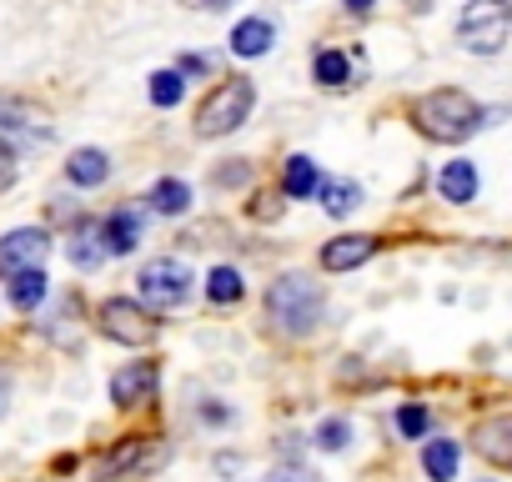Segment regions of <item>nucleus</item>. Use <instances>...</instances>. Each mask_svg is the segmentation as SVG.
I'll return each mask as SVG.
<instances>
[{
    "mask_svg": "<svg viewBox=\"0 0 512 482\" xmlns=\"http://www.w3.org/2000/svg\"><path fill=\"white\" fill-rule=\"evenodd\" d=\"M477 452L487 457V462H497V467H512V412L507 417H487L482 427H477Z\"/></svg>",
    "mask_w": 512,
    "mask_h": 482,
    "instance_id": "10",
    "label": "nucleus"
},
{
    "mask_svg": "<svg viewBox=\"0 0 512 482\" xmlns=\"http://www.w3.org/2000/svg\"><path fill=\"white\" fill-rule=\"evenodd\" d=\"M422 467H427V477H437V482H447L452 472H457V442H427V452H422Z\"/></svg>",
    "mask_w": 512,
    "mask_h": 482,
    "instance_id": "17",
    "label": "nucleus"
},
{
    "mask_svg": "<svg viewBox=\"0 0 512 482\" xmlns=\"http://www.w3.org/2000/svg\"><path fill=\"white\" fill-rule=\"evenodd\" d=\"M101 257H106V247H96V236H76V241H71V262H76L81 272H91Z\"/></svg>",
    "mask_w": 512,
    "mask_h": 482,
    "instance_id": "23",
    "label": "nucleus"
},
{
    "mask_svg": "<svg viewBox=\"0 0 512 482\" xmlns=\"http://www.w3.org/2000/svg\"><path fill=\"white\" fill-rule=\"evenodd\" d=\"M272 41H277V31H272L267 21H256V16L231 31V51H236V56H267Z\"/></svg>",
    "mask_w": 512,
    "mask_h": 482,
    "instance_id": "12",
    "label": "nucleus"
},
{
    "mask_svg": "<svg viewBox=\"0 0 512 482\" xmlns=\"http://www.w3.org/2000/svg\"><path fill=\"white\" fill-rule=\"evenodd\" d=\"M377 0H347V11H372Z\"/></svg>",
    "mask_w": 512,
    "mask_h": 482,
    "instance_id": "32",
    "label": "nucleus"
},
{
    "mask_svg": "<svg viewBox=\"0 0 512 482\" xmlns=\"http://www.w3.org/2000/svg\"><path fill=\"white\" fill-rule=\"evenodd\" d=\"M186 6H201V11H221L226 0H186Z\"/></svg>",
    "mask_w": 512,
    "mask_h": 482,
    "instance_id": "31",
    "label": "nucleus"
},
{
    "mask_svg": "<svg viewBox=\"0 0 512 482\" xmlns=\"http://www.w3.org/2000/svg\"><path fill=\"white\" fill-rule=\"evenodd\" d=\"M136 236H141V221L131 216V211H116L111 221H106V252H116V257H126L131 247H136Z\"/></svg>",
    "mask_w": 512,
    "mask_h": 482,
    "instance_id": "15",
    "label": "nucleus"
},
{
    "mask_svg": "<svg viewBox=\"0 0 512 482\" xmlns=\"http://www.w3.org/2000/svg\"><path fill=\"white\" fill-rule=\"evenodd\" d=\"M216 181H221V186H231V181H246V166H226V171H216Z\"/></svg>",
    "mask_w": 512,
    "mask_h": 482,
    "instance_id": "28",
    "label": "nucleus"
},
{
    "mask_svg": "<svg viewBox=\"0 0 512 482\" xmlns=\"http://www.w3.org/2000/svg\"><path fill=\"white\" fill-rule=\"evenodd\" d=\"M317 81L322 86H342L347 81V56L342 51H322L317 56Z\"/></svg>",
    "mask_w": 512,
    "mask_h": 482,
    "instance_id": "22",
    "label": "nucleus"
},
{
    "mask_svg": "<svg viewBox=\"0 0 512 482\" xmlns=\"http://www.w3.org/2000/svg\"><path fill=\"white\" fill-rule=\"evenodd\" d=\"M66 176H71L76 186H101V181L111 176V161H106V151L86 146V151H76V156L66 161Z\"/></svg>",
    "mask_w": 512,
    "mask_h": 482,
    "instance_id": "13",
    "label": "nucleus"
},
{
    "mask_svg": "<svg viewBox=\"0 0 512 482\" xmlns=\"http://www.w3.org/2000/svg\"><path fill=\"white\" fill-rule=\"evenodd\" d=\"M206 71H211L206 56H181V76H206Z\"/></svg>",
    "mask_w": 512,
    "mask_h": 482,
    "instance_id": "26",
    "label": "nucleus"
},
{
    "mask_svg": "<svg viewBox=\"0 0 512 482\" xmlns=\"http://www.w3.org/2000/svg\"><path fill=\"white\" fill-rule=\"evenodd\" d=\"M267 482H312V477H302V472H272Z\"/></svg>",
    "mask_w": 512,
    "mask_h": 482,
    "instance_id": "29",
    "label": "nucleus"
},
{
    "mask_svg": "<svg viewBox=\"0 0 512 482\" xmlns=\"http://www.w3.org/2000/svg\"><path fill=\"white\" fill-rule=\"evenodd\" d=\"M372 252H377L372 236H337V241H327V247H322V267H327V272H352V267H362Z\"/></svg>",
    "mask_w": 512,
    "mask_h": 482,
    "instance_id": "9",
    "label": "nucleus"
},
{
    "mask_svg": "<svg viewBox=\"0 0 512 482\" xmlns=\"http://www.w3.org/2000/svg\"><path fill=\"white\" fill-rule=\"evenodd\" d=\"M156 362H131V367H121L116 377H111V402L116 407H136V402H146L151 392H156Z\"/></svg>",
    "mask_w": 512,
    "mask_h": 482,
    "instance_id": "8",
    "label": "nucleus"
},
{
    "mask_svg": "<svg viewBox=\"0 0 512 482\" xmlns=\"http://www.w3.org/2000/svg\"><path fill=\"white\" fill-rule=\"evenodd\" d=\"M507 31H512V6L507 0H472V6H462V16H457V41L467 51H477V56L502 51Z\"/></svg>",
    "mask_w": 512,
    "mask_h": 482,
    "instance_id": "2",
    "label": "nucleus"
},
{
    "mask_svg": "<svg viewBox=\"0 0 512 482\" xmlns=\"http://www.w3.org/2000/svg\"><path fill=\"white\" fill-rule=\"evenodd\" d=\"M251 101H256L251 81H221V86L201 101V111H196V136H206V141L231 136V131L251 116Z\"/></svg>",
    "mask_w": 512,
    "mask_h": 482,
    "instance_id": "3",
    "label": "nucleus"
},
{
    "mask_svg": "<svg viewBox=\"0 0 512 482\" xmlns=\"http://www.w3.org/2000/svg\"><path fill=\"white\" fill-rule=\"evenodd\" d=\"M101 332L116 337V342H126V347H146V342L156 337V322H151L146 307H136V302H126V297H111V302L101 307Z\"/></svg>",
    "mask_w": 512,
    "mask_h": 482,
    "instance_id": "6",
    "label": "nucleus"
},
{
    "mask_svg": "<svg viewBox=\"0 0 512 482\" xmlns=\"http://www.w3.org/2000/svg\"><path fill=\"white\" fill-rule=\"evenodd\" d=\"M322 186V176H317V161H307V156H292L287 161V196H312Z\"/></svg>",
    "mask_w": 512,
    "mask_h": 482,
    "instance_id": "18",
    "label": "nucleus"
},
{
    "mask_svg": "<svg viewBox=\"0 0 512 482\" xmlns=\"http://www.w3.org/2000/svg\"><path fill=\"white\" fill-rule=\"evenodd\" d=\"M437 186H442V196H447V201H457V206H462V201H472V196H477V166H472V161H447V166H442V176H437Z\"/></svg>",
    "mask_w": 512,
    "mask_h": 482,
    "instance_id": "11",
    "label": "nucleus"
},
{
    "mask_svg": "<svg viewBox=\"0 0 512 482\" xmlns=\"http://www.w3.org/2000/svg\"><path fill=\"white\" fill-rule=\"evenodd\" d=\"M46 297V272L41 267H26L11 277V307H36Z\"/></svg>",
    "mask_w": 512,
    "mask_h": 482,
    "instance_id": "16",
    "label": "nucleus"
},
{
    "mask_svg": "<svg viewBox=\"0 0 512 482\" xmlns=\"http://www.w3.org/2000/svg\"><path fill=\"white\" fill-rule=\"evenodd\" d=\"M46 252H51V236H46L41 226H21V231H11V236H0V272L16 277V272H26V267H41Z\"/></svg>",
    "mask_w": 512,
    "mask_h": 482,
    "instance_id": "7",
    "label": "nucleus"
},
{
    "mask_svg": "<svg viewBox=\"0 0 512 482\" xmlns=\"http://www.w3.org/2000/svg\"><path fill=\"white\" fill-rule=\"evenodd\" d=\"M181 96H186V76H181V71L151 76V101H156V106H181Z\"/></svg>",
    "mask_w": 512,
    "mask_h": 482,
    "instance_id": "21",
    "label": "nucleus"
},
{
    "mask_svg": "<svg viewBox=\"0 0 512 482\" xmlns=\"http://www.w3.org/2000/svg\"><path fill=\"white\" fill-rule=\"evenodd\" d=\"M397 427H402V437H422L427 432V407H402L397 412Z\"/></svg>",
    "mask_w": 512,
    "mask_h": 482,
    "instance_id": "25",
    "label": "nucleus"
},
{
    "mask_svg": "<svg viewBox=\"0 0 512 482\" xmlns=\"http://www.w3.org/2000/svg\"><path fill=\"white\" fill-rule=\"evenodd\" d=\"M347 437H352V432H347V422H342V417H332V422H322V427H317V442H322L327 452H342V447H347Z\"/></svg>",
    "mask_w": 512,
    "mask_h": 482,
    "instance_id": "24",
    "label": "nucleus"
},
{
    "mask_svg": "<svg viewBox=\"0 0 512 482\" xmlns=\"http://www.w3.org/2000/svg\"><path fill=\"white\" fill-rule=\"evenodd\" d=\"M241 292H246V282H241V272H231V267H216V272L206 277V297H211V302H241Z\"/></svg>",
    "mask_w": 512,
    "mask_h": 482,
    "instance_id": "20",
    "label": "nucleus"
},
{
    "mask_svg": "<svg viewBox=\"0 0 512 482\" xmlns=\"http://www.w3.org/2000/svg\"><path fill=\"white\" fill-rule=\"evenodd\" d=\"M412 121H417L427 136H437V141H467V136L482 126V106H477L467 91L442 86V91H427V96L412 101Z\"/></svg>",
    "mask_w": 512,
    "mask_h": 482,
    "instance_id": "1",
    "label": "nucleus"
},
{
    "mask_svg": "<svg viewBox=\"0 0 512 482\" xmlns=\"http://www.w3.org/2000/svg\"><path fill=\"white\" fill-rule=\"evenodd\" d=\"M151 206H156V211H166V216H181V211L191 206V191H186V181H156V191H151Z\"/></svg>",
    "mask_w": 512,
    "mask_h": 482,
    "instance_id": "19",
    "label": "nucleus"
},
{
    "mask_svg": "<svg viewBox=\"0 0 512 482\" xmlns=\"http://www.w3.org/2000/svg\"><path fill=\"white\" fill-rule=\"evenodd\" d=\"M267 307H272V317L287 327V332H307L312 322H317V312H322V287L312 282V277H282V282H272V292H267Z\"/></svg>",
    "mask_w": 512,
    "mask_h": 482,
    "instance_id": "4",
    "label": "nucleus"
},
{
    "mask_svg": "<svg viewBox=\"0 0 512 482\" xmlns=\"http://www.w3.org/2000/svg\"><path fill=\"white\" fill-rule=\"evenodd\" d=\"M6 402H11V377L0 372V412H6Z\"/></svg>",
    "mask_w": 512,
    "mask_h": 482,
    "instance_id": "30",
    "label": "nucleus"
},
{
    "mask_svg": "<svg viewBox=\"0 0 512 482\" xmlns=\"http://www.w3.org/2000/svg\"><path fill=\"white\" fill-rule=\"evenodd\" d=\"M11 176H16V161H11V151H6V146H0V186H6Z\"/></svg>",
    "mask_w": 512,
    "mask_h": 482,
    "instance_id": "27",
    "label": "nucleus"
},
{
    "mask_svg": "<svg viewBox=\"0 0 512 482\" xmlns=\"http://www.w3.org/2000/svg\"><path fill=\"white\" fill-rule=\"evenodd\" d=\"M317 191H322V206H327L332 216H352V211L362 206V186H357V181H342V176H332V181H322Z\"/></svg>",
    "mask_w": 512,
    "mask_h": 482,
    "instance_id": "14",
    "label": "nucleus"
},
{
    "mask_svg": "<svg viewBox=\"0 0 512 482\" xmlns=\"http://www.w3.org/2000/svg\"><path fill=\"white\" fill-rule=\"evenodd\" d=\"M191 272L181 267V262H171V257H161V262H151L146 272H141V297L151 302V307H181L186 297H191Z\"/></svg>",
    "mask_w": 512,
    "mask_h": 482,
    "instance_id": "5",
    "label": "nucleus"
}]
</instances>
